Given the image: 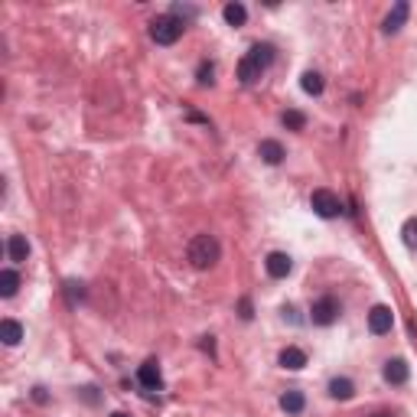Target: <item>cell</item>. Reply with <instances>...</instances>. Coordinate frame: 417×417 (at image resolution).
Wrapping results in <instances>:
<instances>
[{"instance_id": "30bf717a", "label": "cell", "mask_w": 417, "mask_h": 417, "mask_svg": "<svg viewBox=\"0 0 417 417\" xmlns=\"http://www.w3.org/2000/svg\"><path fill=\"white\" fill-rule=\"evenodd\" d=\"M385 381L388 385H405L407 381V375H411V368H407V362L405 359H392V362H385Z\"/></svg>"}, {"instance_id": "5b68a950", "label": "cell", "mask_w": 417, "mask_h": 417, "mask_svg": "<svg viewBox=\"0 0 417 417\" xmlns=\"http://www.w3.org/2000/svg\"><path fill=\"white\" fill-rule=\"evenodd\" d=\"M310 319L317 323V326H332L336 319H339V300L336 297H319L317 303H313V310H310Z\"/></svg>"}, {"instance_id": "9a60e30c", "label": "cell", "mask_w": 417, "mask_h": 417, "mask_svg": "<svg viewBox=\"0 0 417 417\" xmlns=\"http://www.w3.org/2000/svg\"><path fill=\"white\" fill-rule=\"evenodd\" d=\"M330 394L336 398V401H349L352 394H356V385L349 378H332L330 381Z\"/></svg>"}, {"instance_id": "4316f807", "label": "cell", "mask_w": 417, "mask_h": 417, "mask_svg": "<svg viewBox=\"0 0 417 417\" xmlns=\"http://www.w3.org/2000/svg\"><path fill=\"white\" fill-rule=\"evenodd\" d=\"M111 417H127V414H121V411H118V414H111Z\"/></svg>"}, {"instance_id": "4fadbf2b", "label": "cell", "mask_w": 417, "mask_h": 417, "mask_svg": "<svg viewBox=\"0 0 417 417\" xmlns=\"http://www.w3.org/2000/svg\"><path fill=\"white\" fill-rule=\"evenodd\" d=\"M7 255H10V261H26V255H30V242H26L23 235H10V242H7Z\"/></svg>"}, {"instance_id": "3957f363", "label": "cell", "mask_w": 417, "mask_h": 417, "mask_svg": "<svg viewBox=\"0 0 417 417\" xmlns=\"http://www.w3.org/2000/svg\"><path fill=\"white\" fill-rule=\"evenodd\" d=\"M183 20L180 17H173V13H167V17H157L153 23H150V39L157 43V46H173L176 39L183 36Z\"/></svg>"}, {"instance_id": "44dd1931", "label": "cell", "mask_w": 417, "mask_h": 417, "mask_svg": "<svg viewBox=\"0 0 417 417\" xmlns=\"http://www.w3.org/2000/svg\"><path fill=\"white\" fill-rule=\"evenodd\" d=\"M284 124H287L290 131H303V124H307V118H303L300 111H284Z\"/></svg>"}, {"instance_id": "ac0fdd59", "label": "cell", "mask_w": 417, "mask_h": 417, "mask_svg": "<svg viewBox=\"0 0 417 417\" xmlns=\"http://www.w3.org/2000/svg\"><path fill=\"white\" fill-rule=\"evenodd\" d=\"M20 287V274L17 270H0V297H13Z\"/></svg>"}, {"instance_id": "484cf974", "label": "cell", "mask_w": 417, "mask_h": 417, "mask_svg": "<svg viewBox=\"0 0 417 417\" xmlns=\"http://www.w3.org/2000/svg\"><path fill=\"white\" fill-rule=\"evenodd\" d=\"M202 349H206V352H212V349H215V343H212V336H206V339H202Z\"/></svg>"}, {"instance_id": "277c9868", "label": "cell", "mask_w": 417, "mask_h": 417, "mask_svg": "<svg viewBox=\"0 0 417 417\" xmlns=\"http://www.w3.org/2000/svg\"><path fill=\"white\" fill-rule=\"evenodd\" d=\"M310 206H313V212H317L319 219H336V215L343 212V202H339V196H336V193H330V189H313Z\"/></svg>"}, {"instance_id": "8fae6325", "label": "cell", "mask_w": 417, "mask_h": 417, "mask_svg": "<svg viewBox=\"0 0 417 417\" xmlns=\"http://www.w3.org/2000/svg\"><path fill=\"white\" fill-rule=\"evenodd\" d=\"M0 339H3V345H17L23 339V326L17 319H3L0 323Z\"/></svg>"}, {"instance_id": "d6986e66", "label": "cell", "mask_w": 417, "mask_h": 417, "mask_svg": "<svg viewBox=\"0 0 417 417\" xmlns=\"http://www.w3.org/2000/svg\"><path fill=\"white\" fill-rule=\"evenodd\" d=\"M300 85H303L307 95H319V92H323V75H319V72H303Z\"/></svg>"}, {"instance_id": "52a82bcc", "label": "cell", "mask_w": 417, "mask_h": 417, "mask_svg": "<svg viewBox=\"0 0 417 417\" xmlns=\"http://www.w3.org/2000/svg\"><path fill=\"white\" fill-rule=\"evenodd\" d=\"M264 268H268V274L270 277H287L290 270H294V261H290V255H284V251H270L268 255V261H264Z\"/></svg>"}, {"instance_id": "7402d4cb", "label": "cell", "mask_w": 417, "mask_h": 417, "mask_svg": "<svg viewBox=\"0 0 417 417\" xmlns=\"http://www.w3.org/2000/svg\"><path fill=\"white\" fill-rule=\"evenodd\" d=\"M212 75H215V65L212 62H202L199 65V85H212Z\"/></svg>"}, {"instance_id": "7a4b0ae2", "label": "cell", "mask_w": 417, "mask_h": 417, "mask_svg": "<svg viewBox=\"0 0 417 417\" xmlns=\"http://www.w3.org/2000/svg\"><path fill=\"white\" fill-rule=\"evenodd\" d=\"M270 62H274V46H268V43H258V46H251V52H248L245 59L238 62V78H242L245 85L258 82L261 72L268 69Z\"/></svg>"}, {"instance_id": "ffe728a7", "label": "cell", "mask_w": 417, "mask_h": 417, "mask_svg": "<svg viewBox=\"0 0 417 417\" xmlns=\"http://www.w3.org/2000/svg\"><path fill=\"white\" fill-rule=\"evenodd\" d=\"M401 238H405L407 248H414L417 251V219H407L405 225H401Z\"/></svg>"}, {"instance_id": "603a6c76", "label": "cell", "mask_w": 417, "mask_h": 417, "mask_svg": "<svg viewBox=\"0 0 417 417\" xmlns=\"http://www.w3.org/2000/svg\"><path fill=\"white\" fill-rule=\"evenodd\" d=\"M65 287H69V300H82V294H85V290H82V284H65Z\"/></svg>"}, {"instance_id": "d4e9b609", "label": "cell", "mask_w": 417, "mask_h": 417, "mask_svg": "<svg viewBox=\"0 0 417 417\" xmlns=\"http://www.w3.org/2000/svg\"><path fill=\"white\" fill-rule=\"evenodd\" d=\"M33 401H39V405H46L50 398H46V392H43V388H33Z\"/></svg>"}, {"instance_id": "cb8c5ba5", "label": "cell", "mask_w": 417, "mask_h": 417, "mask_svg": "<svg viewBox=\"0 0 417 417\" xmlns=\"http://www.w3.org/2000/svg\"><path fill=\"white\" fill-rule=\"evenodd\" d=\"M255 313H251V300H242V319H251Z\"/></svg>"}, {"instance_id": "2e32d148", "label": "cell", "mask_w": 417, "mask_h": 417, "mask_svg": "<svg viewBox=\"0 0 417 417\" xmlns=\"http://www.w3.org/2000/svg\"><path fill=\"white\" fill-rule=\"evenodd\" d=\"M281 407L287 414H300L307 407V398H303V392H287V394H281Z\"/></svg>"}, {"instance_id": "5bb4252c", "label": "cell", "mask_w": 417, "mask_h": 417, "mask_svg": "<svg viewBox=\"0 0 417 417\" xmlns=\"http://www.w3.org/2000/svg\"><path fill=\"white\" fill-rule=\"evenodd\" d=\"M258 153H261V160H264V163H270V167H277V163L284 160V147L277 144V140H261Z\"/></svg>"}, {"instance_id": "8992f818", "label": "cell", "mask_w": 417, "mask_h": 417, "mask_svg": "<svg viewBox=\"0 0 417 417\" xmlns=\"http://www.w3.org/2000/svg\"><path fill=\"white\" fill-rule=\"evenodd\" d=\"M392 323H394L392 307H385V303L372 307V313H368V330L375 332V336H385V332H392Z\"/></svg>"}, {"instance_id": "ba28073f", "label": "cell", "mask_w": 417, "mask_h": 417, "mask_svg": "<svg viewBox=\"0 0 417 417\" xmlns=\"http://www.w3.org/2000/svg\"><path fill=\"white\" fill-rule=\"evenodd\" d=\"M137 378H140V385H144V388H150V392H157L160 385H163V375H160L157 359H147L144 365L137 368Z\"/></svg>"}, {"instance_id": "9c48e42d", "label": "cell", "mask_w": 417, "mask_h": 417, "mask_svg": "<svg viewBox=\"0 0 417 417\" xmlns=\"http://www.w3.org/2000/svg\"><path fill=\"white\" fill-rule=\"evenodd\" d=\"M407 13H411V10H407L405 0H401V3H394L392 13H388V17H385V23H381V33H388V36H392V33H398V30L405 26Z\"/></svg>"}, {"instance_id": "6da1fadb", "label": "cell", "mask_w": 417, "mask_h": 417, "mask_svg": "<svg viewBox=\"0 0 417 417\" xmlns=\"http://www.w3.org/2000/svg\"><path fill=\"white\" fill-rule=\"evenodd\" d=\"M186 258L196 270H208L215 261L222 258V245L215 235H196L193 242H189V251H186Z\"/></svg>"}, {"instance_id": "e0dca14e", "label": "cell", "mask_w": 417, "mask_h": 417, "mask_svg": "<svg viewBox=\"0 0 417 417\" xmlns=\"http://www.w3.org/2000/svg\"><path fill=\"white\" fill-rule=\"evenodd\" d=\"M222 17H225V23H228V26H242L248 20V10L242 7V3H225Z\"/></svg>"}, {"instance_id": "83f0119b", "label": "cell", "mask_w": 417, "mask_h": 417, "mask_svg": "<svg viewBox=\"0 0 417 417\" xmlns=\"http://www.w3.org/2000/svg\"><path fill=\"white\" fill-rule=\"evenodd\" d=\"M375 417H394V414H375Z\"/></svg>"}, {"instance_id": "7c38bea8", "label": "cell", "mask_w": 417, "mask_h": 417, "mask_svg": "<svg viewBox=\"0 0 417 417\" xmlns=\"http://www.w3.org/2000/svg\"><path fill=\"white\" fill-rule=\"evenodd\" d=\"M281 365H284V368H290V372H300V368L307 365V352H303V349H294V345H290V349H284V352H281Z\"/></svg>"}]
</instances>
